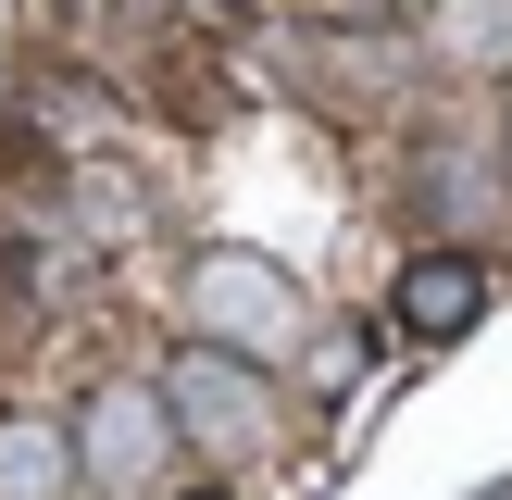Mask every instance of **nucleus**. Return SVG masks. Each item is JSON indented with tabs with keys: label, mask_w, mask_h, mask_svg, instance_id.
Instances as JSON below:
<instances>
[{
	"label": "nucleus",
	"mask_w": 512,
	"mask_h": 500,
	"mask_svg": "<svg viewBox=\"0 0 512 500\" xmlns=\"http://www.w3.org/2000/svg\"><path fill=\"white\" fill-rule=\"evenodd\" d=\"M175 313H188L200 350H238V363H288V350H313V300H300V275L275 263V250H188V275H175Z\"/></svg>",
	"instance_id": "obj_1"
},
{
	"label": "nucleus",
	"mask_w": 512,
	"mask_h": 500,
	"mask_svg": "<svg viewBox=\"0 0 512 500\" xmlns=\"http://www.w3.org/2000/svg\"><path fill=\"white\" fill-rule=\"evenodd\" d=\"M75 475L113 488V500H150V488H163V475H175V413H163V388L113 375V388L75 400Z\"/></svg>",
	"instance_id": "obj_2"
},
{
	"label": "nucleus",
	"mask_w": 512,
	"mask_h": 500,
	"mask_svg": "<svg viewBox=\"0 0 512 500\" xmlns=\"http://www.w3.org/2000/svg\"><path fill=\"white\" fill-rule=\"evenodd\" d=\"M163 413H175V438H200V450H263L288 400H275L263 363H238V350H200V338H188V350L163 363Z\"/></svg>",
	"instance_id": "obj_3"
},
{
	"label": "nucleus",
	"mask_w": 512,
	"mask_h": 500,
	"mask_svg": "<svg viewBox=\"0 0 512 500\" xmlns=\"http://www.w3.org/2000/svg\"><path fill=\"white\" fill-rule=\"evenodd\" d=\"M488 288H500V275L475 263V250H413V263H400V288H388V313L413 325L425 350H450V338H475V325H488Z\"/></svg>",
	"instance_id": "obj_4"
},
{
	"label": "nucleus",
	"mask_w": 512,
	"mask_h": 500,
	"mask_svg": "<svg viewBox=\"0 0 512 500\" xmlns=\"http://www.w3.org/2000/svg\"><path fill=\"white\" fill-rule=\"evenodd\" d=\"M75 425L63 413H0V500H75Z\"/></svg>",
	"instance_id": "obj_5"
},
{
	"label": "nucleus",
	"mask_w": 512,
	"mask_h": 500,
	"mask_svg": "<svg viewBox=\"0 0 512 500\" xmlns=\"http://www.w3.org/2000/svg\"><path fill=\"white\" fill-rule=\"evenodd\" d=\"M425 38H438L450 75H500V63H512V0H438Z\"/></svg>",
	"instance_id": "obj_6"
},
{
	"label": "nucleus",
	"mask_w": 512,
	"mask_h": 500,
	"mask_svg": "<svg viewBox=\"0 0 512 500\" xmlns=\"http://www.w3.org/2000/svg\"><path fill=\"white\" fill-rule=\"evenodd\" d=\"M500 175H512V113H500Z\"/></svg>",
	"instance_id": "obj_7"
},
{
	"label": "nucleus",
	"mask_w": 512,
	"mask_h": 500,
	"mask_svg": "<svg viewBox=\"0 0 512 500\" xmlns=\"http://www.w3.org/2000/svg\"><path fill=\"white\" fill-rule=\"evenodd\" d=\"M175 500H225V488H175Z\"/></svg>",
	"instance_id": "obj_8"
}]
</instances>
